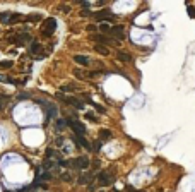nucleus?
I'll return each mask as SVG.
<instances>
[{"mask_svg": "<svg viewBox=\"0 0 195 192\" xmlns=\"http://www.w3.org/2000/svg\"><path fill=\"white\" fill-rule=\"evenodd\" d=\"M93 39H94L98 45H103V46H108V45L111 43V39H110L108 36H104V34H93Z\"/></svg>", "mask_w": 195, "mask_h": 192, "instance_id": "obj_8", "label": "nucleus"}, {"mask_svg": "<svg viewBox=\"0 0 195 192\" xmlns=\"http://www.w3.org/2000/svg\"><path fill=\"white\" fill-rule=\"evenodd\" d=\"M94 48H96V52H99L101 55H108V53H110V50H108V46H103V45H96Z\"/></svg>", "mask_w": 195, "mask_h": 192, "instance_id": "obj_18", "label": "nucleus"}, {"mask_svg": "<svg viewBox=\"0 0 195 192\" xmlns=\"http://www.w3.org/2000/svg\"><path fill=\"white\" fill-rule=\"evenodd\" d=\"M96 29H98V26H96V24H89V26H87V31H91V33H93V31H96Z\"/></svg>", "mask_w": 195, "mask_h": 192, "instance_id": "obj_28", "label": "nucleus"}, {"mask_svg": "<svg viewBox=\"0 0 195 192\" xmlns=\"http://www.w3.org/2000/svg\"><path fill=\"white\" fill-rule=\"evenodd\" d=\"M72 74H74V76H75L77 79H84V77H86V74H84V72H82L81 69H77V67H75V69L72 70Z\"/></svg>", "mask_w": 195, "mask_h": 192, "instance_id": "obj_21", "label": "nucleus"}, {"mask_svg": "<svg viewBox=\"0 0 195 192\" xmlns=\"http://www.w3.org/2000/svg\"><path fill=\"white\" fill-rule=\"evenodd\" d=\"M0 81H5V77H3V76H0Z\"/></svg>", "mask_w": 195, "mask_h": 192, "instance_id": "obj_35", "label": "nucleus"}, {"mask_svg": "<svg viewBox=\"0 0 195 192\" xmlns=\"http://www.w3.org/2000/svg\"><path fill=\"white\" fill-rule=\"evenodd\" d=\"M74 142L79 144L81 148H84V149H91V144H89V141L84 136H74Z\"/></svg>", "mask_w": 195, "mask_h": 192, "instance_id": "obj_9", "label": "nucleus"}, {"mask_svg": "<svg viewBox=\"0 0 195 192\" xmlns=\"http://www.w3.org/2000/svg\"><path fill=\"white\" fill-rule=\"evenodd\" d=\"M74 60H75L77 64H81V65H89V58H87V57H84V55H75V57H74Z\"/></svg>", "mask_w": 195, "mask_h": 192, "instance_id": "obj_13", "label": "nucleus"}, {"mask_svg": "<svg viewBox=\"0 0 195 192\" xmlns=\"http://www.w3.org/2000/svg\"><path fill=\"white\" fill-rule=\"evenodd\" d=\"M111 136H113V134H111L110 129H101V130H99V141H103V142H104V141H110Z\"/></svg>", "mask_w": 195, "mask_h": 192, "instance_id": "obj_10", "label": "nucleus"}, {"mask_svg": "<svg viewBox=\"0 0 195 192\" xmlns=\"http://www.w3.org/2000/svg\"><path fill=\"white\" fill-rule=\"evenodd\" d=\"M43 167H45V168H46V170H48V168H53V167H55V163H53V161H51V160H46V161H45V163H43Z\"/></svg>", "mask_w": 195, "mask_h": 192, "instance_id": "obj_26", "label": "nucleus"}, {"mask_svg": "<svg viewBox=\"0 0 195 192\" xmlns=\"http://www.w3.org/2000/svg\"><path fill=\"white\" fill-rule=\"evenodd\" d=\"M96 179H98V184L103 185V187H106V185H110V184L113 182V177H111L108 172H99Z\"/></svg>", "mask_w": 195, "mask_h": 192, "instance_id": "obj_5", "label": "nucleus"}, {"mask_svg": "<svg viewBox=\"0 0 195 192\" xmlns=\"http://www.w3.org/2000/svg\"><path fill=\"white\" fill-rule=\"evenodd\" d=\"M84 118H86V120H91V122H98V117H96L94 113H91V112L84 113Z\"/></svg>", "mask_w": 195, "mask_h": 192, "instance_id": "obj_22", "label": "nucleus"}, {"mask_svg": "<svg viewBox=\"0 0 195 192\" xmlns=\"http://www.w3.org/2000/svg\"><path fill=\"white\" fill-rule=\"evenodd\" d=\"M93 167H94V168H99V160H94V161H93Z\"/></svg>", "mask_w": 195, "mask_h": 192, "instance_id": "obj_31", "label": "nucleus"}, {"mask_svg": "<svg viewBox=\"0 0 195 192\" xmlns=\"http://www.w3.org/2000/svg\"><path fill=\"white\" fill-rule=\"evenodd\" d=\"M125 191H127V192H137V191H135V187H132V185H128Z\"/></svg>", "mask_w": 195, "mask_h": 192, "instance_id": "obj_32", "label": "nucleus"}, {"mask_svg": "<svg viewBox=\"0 0 195 192\" xmlns=\"http://www.w3.org/2000/svg\"><path fill=\"white\" fill-rule=\"evenodd\" d=\"M77 89V86L75 84H65V86H62V93H69V91H75Z\"/></svg>", "mask_w": 195, "mask_h": 192, "instance_id": "obj_20", "label": "nucleus"}, {"mask_svg": "<svg viewBox=\"0 0 195 192\" xmlns=\"http://www.w3.org/2000/svg\"><path fill=\"white\" fill-rule=\"evenodd\" d=\"M17 21H21V15H19V14H10V21H9V24L17 22Z\"/></svg>", "mask_w": 195, "mask_h": 192, "instance_id": "obj_24", "label": "nucleus"}, {"mask_svg": "<svg viewBox=\"0 0 195 192\" xmlns=\"http://www.w3.org/2000/svg\"><path fill=\"white\" fill-rule=\"evenodd\" d=\"M9 21H10V12H2L0 14V22L9 24Z\"/></svg>", "mask_w": 195, "mask_h": 192, "instance_id": "obj_19", "label": "nucleus"}, {"mask_svg": "<svg viewBox=\"0 0 195 192\" xmlns=\"http://www.w3.org/2000/svg\"><path fill=\"white\" fill-rule=\"evenodd\" d=\"M93 179H94L93 172H84V173L77 179V184H79V185H89V184L93 182Z\"/></svg>", "mask_w": 195, "mask_h": 192, "instance_id": "obj_6", "label": "nucleus"}, {"mask_svg": "<svg viewBox=\"0 0 195 192\" xmlns=\"http://www.w3.org/2000/svg\"><path fill=\"white\" fill-rule=\"evenodd\" d=\"M63 141H65L63 137H58V139H57V146H62V144H63Z\"/></svg>", "mask_w": 195, "mask_h": 192, "instance_id": "obj_30", "label": "nucleus"}, {"mask_svg": "<svg viewBox=\"0 0 195 192\" xmlns=\"http://www.w3.org/2000/svg\"><path fill=\"white\" fill-rule=\"evenodd\" d=\"M82 7H84V9L87 10V7H89V2H82Z\"/></svg>", "mask_w": 195, "mask_h": 192, "instance_id": "obj_33", "label": "nucleus"}, {"mask_svg": "<svg viewBox=\"0 0 195 192\" xmlns=\"http://www.w3.org/2000/svg\"><path fill=\"white\" fill-rule=\"evenodd\" d=\"M72 163V167L74 168H79V170H84V168H87L89 167V158L87 156H79V158H75L74 161H70Z\"/></svg>", "mask_w": 195, "mask_h": 192, "instance_id": "obj_4", "label": "nucleus"}, {"mask_svg": "<svg viewBox=\"0 0 195 192\" xmlns=\"http://www.w3.org/2000/svg\"><path fill=\"white\" fill-rule=\"evenodd\" d=\"M67 125L75 132V136H84L86 134V125L84 124H81L79 120H74V118H69L67 120Z\"/></svg>", "mask_w": 195, "mask_h": 192, "instance_id": "obj_3", "label": "nucleus"}, {"mask_svg": "<svg viewBox=\"0 0 195 192\" xmlns=\"http://www.w3.org/2000/svg\"><path fill=\"white\" fill-rule=\"evenodd\" d=\"M94 15H96V19H98V21H106L108 24L113 21V15L110 14V10H108V9H106V10H99V12H96Z\"/></svg>", "mask_w": 195, "mask_h": 192, "instance_id": "obj_7", "label": "nucleus"}, {"mask_svg": "<svg viewBox=\"0 0 195 192\" xmlns=\"http://www.w3.org/2000/svg\"><path fill=\"white\" fill-rule=\"evenodd\" d=\"M27 21H39V15H29Z\"/></svg>", "mask_w": 195, "mask_h": 192, "instance_id": "obj_29", "label": "nucleus"}, {"mask_svg": "<svg viewBox=\"0 0 195 192\" xmlns=\"http://www.w3.org/2000/svg\"><path fill=\"white\" fill-rule=\"evenodd\" d=\"M65 127H67V120L58 118V120H57V124H55V129H57V130H62V129H65Z\"/></svg>", "mask_w": 195, "mask_h": 192, "instance_id": "obj_17", "label": "nucleus"}, {"mask_svg": "<svg viewBox=\"0 0 195 192\" xmlns=\"http://www.w3.org/2000/svg\"><path fill=\"white\" fill-rule=\"evenodd\" d=\"M62 180H65V182H70V180H72L70 173H63V175H62Z\"/></svg>", "mask_w": 195, "mask_h": 192, "instance_id": "obj_27", "label": "nucleus"}, {"mask_svg": "<svg viewBox=\"0 0 195 192\" xmlns=\"http://www.w3.org/2000/svg\"><path fill=\"white\" fill-rule=\"evenodd\" d=\"M12 65H14L12 60H2V62H0V69H9V67H12Z\"/></svg>", "mask_w": 195, "mask_h": 192, "instance_id": "obj_23", "label": "nucleus"}, {"mask_svg": "<svg viewBox=\"0 0 195 192\" xmlns=\"http://www.w3.org/2000/svg\"><path fill=\"white\" fill-rule=\"evenodd\" d=\"M55 29H57V21H55L53 17H48V19L43 22V27H41L43 34H45V36H51V34L55 33Z\"/></svg>", "mask_w": 195, "mask_h": 192, "instance_id": "obj_2", "label": "nucleus"}, {"mask_svg": "<svg viewBox=\"0 0 195 192\" xmlns=\"http://www.w3.org/2000/svg\"><path fill=\"white\" fill-rule=\"evenodd\" d=\"M46 106L50 108V110H48V113H46V117H48V118H53V117L57 115V112H58V110H57V106H53V105H46Z\"/></svg>", "mask_w": 195, "mask_h": 192, "instance_id": "obj_16", "label": "nucleus"}, {"mask_svg": "<svg viewBox=\"0 0 195 192\" xmlns=\"http://www.w3.org/2000/svg\"><path fill=\"white\" fill-rule=\"evenodd\" d=\"M137 192H142V191H137Z\"/></svg>", "mask_w": 195, "mask_h": 192, "instance_id": "obj_37", "label": "nucleus"}, {"mask_svg": "<svg viewBox=\"0 0 195 192\" xmlns=\"http://www.w3.org/2000/svg\"><path fill=\"white\" fill-rule=\"evenodd\" d=\"M101 192H106V191H101Z\"/></svg>", "mask_w": 195, "mask_h": 192, "instance_id": "obj_36", "label": "nucleus"}, {"mask_svg": "<svg viewBox=\"0 0 195 192\" xmlns=\"http://www.w3.org/2000/svg\"><path fill=\"white\" fill-rule=\"evenodd\" d=\"M19 98H22V100H24V98H29V94H26V93H22V94H19Z\"/></svg>", "mask_w": 195, "mask_h": 192, "instance_id": "obj_34", "label": "nucleus"}, {"mask_svg": "<svg viewBox=\"0 0 195 192\" xmlns=\"http://www.w3.org/2000/svg\"><path fill=\"white\" fill-rule=\"evenodd\" d=\"M29 52H31L33 55H34V53H39V52H41V45H39L38 41H33L31 46H29Z\"/></svg>", "mask_w": 195, "mask_h": 192, "instance_id": "obj_14", "label": "nucleus"}, {"mask_svg": "<svg viewBox=\"0 0 195 192\" xmlns=\"http://www.w3.org/2000/svg\"><path fill=\"white\" fill-rule=\"evenodd\" d=\"M116 58H118L120 62H125V64L132 60V57H130V55H128L127 52H116Z\"/></svg>", "mask_w": 195, "mask_h": 192, "instance_id": "obj_12", "label": "nucleus"}, {"mask_svg": "<svg viewBox=\"0 0 195 192\" xmlns=\"http://www.w3.org/2000/svg\"><path fill=\"white\" fill-rule=\"evenodd\" d=\"M113 36H116L118 39H122L123 38V27L122 26H115V27H111V31H110Z\"/></svg>", "mask_w": 195, "mask_h": 192, "instance_id": "obj_11", "label": "nucleus"}, {"mask_svg": "<svg viewBox=\"0 0 195 192\" xmlns=\"http://www.w3.org/2000/svg\"><path fill=\"white\" fill-rule=\"evenodd\" d=\"M98 27H99V31L101 33H110L111 31V24H108V22H101V24H98Z\"/></svg>", "mask_w": 195, "mask_h": 192, "instance_id": "obj_15", "label": "nucleus"}, {"mask_svg": "<svg viewBox=\"0 0 195 192\" xmlns=\"http://www.w3.org/2000/svg\"><path fill=\"white\" fill-rule=\"evenodd\" d=\"M93 151H96V153L101 151V141H96V142L93 144Z\"/></svg>", "mask_w": 195, "mask_h": 192, "instance_id": "obj_25", "label": "nucleus"}, {"mask_svg": "<svg viewBox=\"0 0 195 192\" xmlns=\"http://www.w3.org/2000/svg\"><path fill=\"white\" fill-rule=\"evenodd\" d=\"M63 103H67V105H70V106H75V108H79V110H82L84 108V101L82 100H79V98H75V96H63V94H57Z\"/></svg>", "mask_w": 195, "mask_h": 192, "instance_id": "obj_1", "label": "nucleus"}]
</instances>
